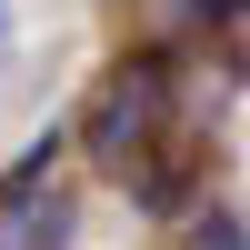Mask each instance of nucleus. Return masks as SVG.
<instances>
[{
	"instance_id": "obj_6",
	"label": "nucleus",
	"mask_w": 250,
	"mask_h": 250,
	"mask_svg": "<svg viewBox=\"0 0 250 250\" xmlns=\"http://www.w3.org/2000/svg\"><path fill=\"white\" fill-rule=\"evenodd\" d=\"M0 30H10V0H0Z\"/></svg>"
},
{
	"instance_id": "obj_4",
	"label": "nucleus",
	"mask_w": 250,
	"mask_h": 250,
	"mask_svg": "<svg viewBox=\"0 0 250 250\" xmlns=\"http://www.w3.org/2000/svg\"><path fill=\"white\" fill-rule=\"evenodd\" d=\"M60 150H70V140H60V130H40L30 150H20L10 170H0V190H40V180H60Z\"/></svg>"
},
{
	"instance_id": "obj_1",
	"label": "nucleus",
	"mask_w": 250,
	"mask_h": 250,
	"mask_svg": "<svg viewBox=\"0 0 250 250\" xmlns=\"http://www.w3.org/2000/svg\"><path fill=\"white\" fill-rule=\"evenodd\" d=\"M170 110H180V50L140 40V50H120L100 70L90 110H80V150L100 170H140L150 150H170Z\"/></svg>"
},
{
	"instance_id": "obj_2",
	"label": "nucleus",
	"mask_w": 250,
	"mask_h": 250,
	"mask_svg": "<svg viewBox=\"0 0 250 250\" xmlns=\"http://www.w3.org/2000/svg\"><path fill=\"white\" fill-rule=\"evenodd\" d=\"M70 230H80V200L60 190V180L0 190V250H70Z\"/></svg>"
},
{
	"instance_id": "obj_5",
	"label": "nucleus",
	"mask_w": 250,
	"mask_h": 250,
	"mask_svg": "<svg viewBox=\"0 0 250 250\" xmlns=\"http://www.w3.org/2000/svg\"><path fill=\"white\" fill-rule=\"evenodd\" d=\"M190 250H250V240H240V210H210V220L190 230Z\"/></svg>"
},
{
	"instance_id": "obj_3",
	"label": "nucleus",
	"mask_w": 250,
	"mask_h": 250,
	"mask_svg": "<svg viewBox=\"0 0 250 250\" xmlns=\"http://www.w3.org/2000/svg\"><path fill=\"white\" fill-rule=\"evenodd\" d=\"M140 30L160 50H180L190 30H240V0H140Z\"/></svg>"
}]
</instances>
